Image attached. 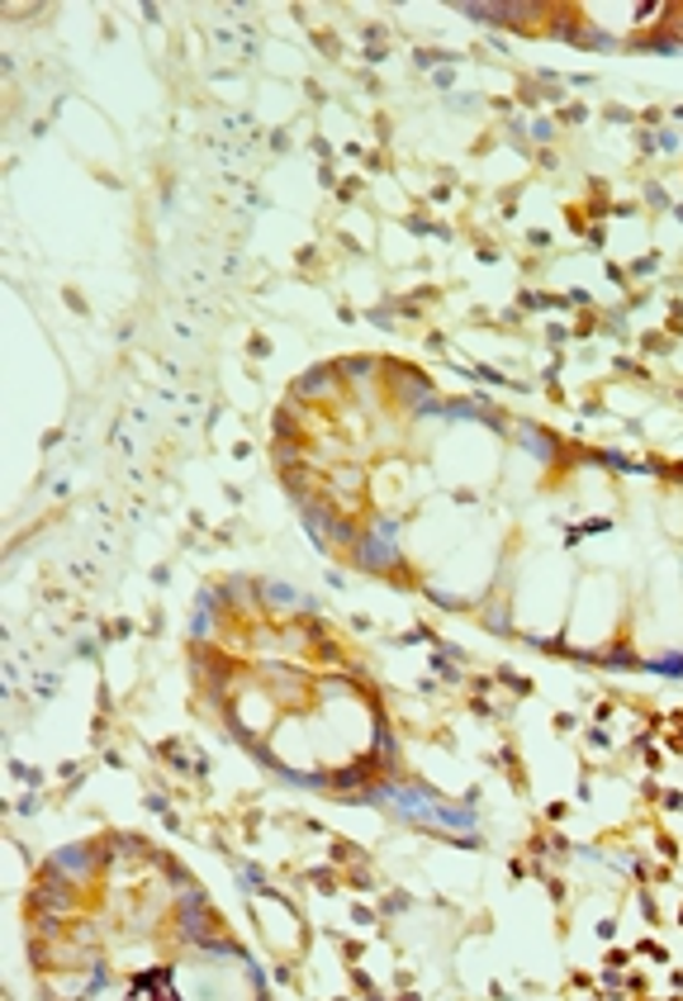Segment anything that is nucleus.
Wrapping results in <instances>:
<instances>
[{
    "mask_svg": "<svg viewBox=\"0 0 683 1001\" xmlns=\"http://www.w3.org/2000/svg\"><path fill=\"white\" fill-rule=\"evenodd\" d=\"M389 802H399V812L404 817H418V821H433V826H470L466 812H437L441 802H433L427 792H413V788H389L385 792Z\"/></svg>",
    "mask_w": 683,
    "mask_h": 1001,
    "instance_id": "1",
    "label": "nucleus"
}]
</instances>
